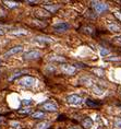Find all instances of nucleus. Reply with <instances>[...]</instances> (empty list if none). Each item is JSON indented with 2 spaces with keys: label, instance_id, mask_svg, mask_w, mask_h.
I'll list each match as a JSON object with an SVG mask.
<instances>
[{
  "label": "nucleus",
  "instance_id": "obj_1",
  "mask_svg": "<svg viewBox=\"0 0 121 129\" xmlns=\"http://www.w3.org/2000/svg\"><path fill=\"white\" fill-rule=\"evenodd\" d=\"M18 83L20 84V85L27 86V88H30V86L35 85V83H36V79L33 78V77L26 76V77H23V78L21 79V80H19Z\"/></svg>",
  "mask_w": 121,
  "mask_h": 129
},
{
  "label": "nucleus",
  "instance_id": "obj_2",
  "mask_svg": "<svg viewBox=\"0 0 121 129\" xmlns=\"http://www.w3.org/2000/svg\"><path fill=\"white\" fill-rule=\"evenodd\" d=\"M93 8L95 9L97 13H103L105 11L108 10V4L105 3V2H101V1H93L92 2Z\"/></svg>",
  "mask_w": 121,
  "mask_h": 129
},
{
  "label": "nucleus",
  "instance_id": "obj_3",
  "mask_svg": "<svg viewBox=\"0 0 121 129\" xmlns=\"http://www.w3.org/2000/svg\"><path fill=\"white\" fill-rule=\"evenodd\" d=\"M41 56V53L39 50H31V51H27V53L24 54V59L26 60H31V59H37Z\"/></svg>",
  "mask_w": 121,
  "mask_h": 129
},
{
  "label": "nucleus",
  "instance_id": "obj_4",
  "mask_svg": "<svg viewBox=\"0 0 121 129\" xmlns=\"http://www.w3.org/2000/svg\"><path fill=\"white\" fill-rule=\"evenodd\" d=\"M52 27L58 32H64V31H68V30L70 29V25L66 22H59V23L53 24Z\"/></svg>",
  "mask_w": 121,
  "mask_h": 129
},
{
  "label": "nucleus",
  "instance_id": "obj_5",
  "mask_svg": "<svg viewBox=\"0 0 121 129\" xmlns=\"http://www.w3.org/2000/svg\"><path fill=\"white\" fill-rule=\"evenodd\" d=\"M22 50H23V47H22V46H15V47L11 48L10 50H8L7 53H4L3 57H4V58H9V57H11V56L17 55V54L21 53Z\"/></svg>",
  "mask_w": 121,
  "mask_h": 129
},
{
  "label": "nucleus",
  "instance_id": "obj_6",
  "mask_svg": "<svg viewBox=\"0 0 121 129\" xmlns=\"http://www.w3.org/2000/svg\"><path fill=\"white\" fill-rule=\"evenodd\" d=\"M67 102L71 105H79L82 103V97H80L79 95H70V96L67 97Z\"/></svg>",
  "mask_w": 121,
  "mask_h": 129
},
{
  "label": "nucleus",
  "instance_id": "obj_7",
  "mask_svg": "<svg viewBox=\"0 0 121 129\" xmlns=\"http://www.w3.org/2000/svg\"><path fill=\"white\" fill-rule=\"evenodd\" d=\"M61 71L66 74H73L76 71V68L74 66H70V65H62L61 66Z\"/></svg>",
  "mask_w": 121,
  "mask_h": 129
},
{
  "label": "nucleus",
  "instance_id": "obj_8",
  "mask_svg": "<svg viewBox=\"0 0 121 129\" xmlns=\"http://www.w3.org/2000/svg\"><path fill=\"white\" fill-rule=\"evenodd\" d=\"M41 107H43V109H46V111H48V112H56L58 109L57 105H56L55 103H52V102L44 103V104L41 105Z\"/></svg>",
  "mask_w": 121,
  "mask_h": 129
},
{
  "label": "nucleus",
  "instance_id": "obj_9",
  "mask_svg": "<svg viewBox=\"0 0 121 129\" xmlns=\"http://www.w3.org/2000/svg\"><path fill=\"white\" fill-rule=\"evenodd\" d=\"M34 42H37V43H51L53 42V39L51 37H48V36H36L34 38Z\"/></svg>",
  "mask_w": 121,
  "mask_h": 129
},
{
  "label": "nucleus",
  "instance_id": "obj_10",
  "mask_svg": "<svg viewBox=\"0 0 121 129\" xmlns=\"http://www.w3.org/2000/svg\"><path fill=\"white\" fill-rule=\"evenodd\" d=\"M9 34L12 35V36H25V35L29 34V32L25 31V30H13V31H10Z\"/></svg>",
  "mask_w": 121,
  "mask_h": 129
},
{
  "label": "nucleus",
  "instance_id": "obj_11",
  "mask_svg": "<svg viewBox=\"0 0 121 129\" xmlns=\"http://www.w3.org/2000/svg\"><path fill=\"white\" fill-rule=\"evenodd\" d=\"M107 27L110 32H121V25L117 24V23H109Z\"/></svg>",
  "mask_w": 121,
  "mask_h": 129
},
{
  "label": "nucleus",
  "instance_id": "obj_12",
  "mask_svg": "<svg viewBox=\"0 0 121 129\" xmlns=\"http://www.w3.org/2000/svg\"><path fill=\"white\" fill-rule=\"evenodd\" d=\"M82 125H83V127L86 128V129L92 128V126H93V120H92V118H90V117L85 118L84 120L82 121Z\"/></svg>",
  "mask_w": 121,
  "mask_h": 129
},
{
  "label": "nucleus",
  "instance_id": "obj_13",
  "mask_svg": "<svg viewBox=\"0 0 121 129\" xmlns=\"http://www.w3.org/2000/svg\"><path fill=\"white\" fill-rule=\"evenodd\" d=\"M50 126V124L48 121H43V123H39L35 126V129H47Z\"/></svg>",
  "mask_w": 121,
  "mask_h": 129
},
{
  "label": "nucleus",
  "instance_id": "obj_14",
  "mask_svg": "<svg viewBox=\"0 0 121 129\" xmlns=\"http://www.w3.org/2000/svg\"><path fill=\"white\" fill-rule=\"evenodd\" d=\"M32 117L35 119H38V118H44L45 117V114L43 112H35V113L32 114Z\"/></svg>",
  "mask_w": 121,
  "mask_h": 129
},
{
  "label": "nucleus",
  "instance_id": "obj_15",
  "mask_svg": "<svg viewBox=\"0 0 121 129\" xmlns=\"http://www.w3.org/2000/svg\"><path fill=\"white\" fill-rule=\"evenodd\" d=\"M3 3L7 7H9V8H15V7L19 6L18 2H14V1H3Z\"/></svg>",
  "mask_w": 121,
  "mask_h": 129
},
{
  "label": "nucleus",
  "instance_id": "obj_16",
  "mask_svg": "<svg viewBox=\"0 0 121 129\" xmlns=\"http://www.w3.org/2000/svg\"><path fill=\"white\" fill-rule=\"evenodd\" d=\"M58 8H59L58 6H48V4H46V6H45V9H47L49 12H52V13L55 12V11L57 10Z\"/></svg>",
  "mask_w": 121,
  "mask_h": 129
},
{
  "label": "nucleus",
  "instance_id": "obj_17",
  "mask_svg": "<svg viewBox=\"0 0 121 129\" xmlns=\"http://www.w3.org/2000/svg\"><path fill=\"white\" fill-rule=\"evenodd\" d=\"M49 59L55 60V61H64V60H66L63 57H60V56H50Z\"/></svg>",
  "mask_w": 121,
  "mask_h": 129
},
{
  "label": "nucleus",
  "instance_id": "obj_18",
  "mask_svg": "<svg viewBox=\"0 0 121 129\" xmlns=\"http://www.w3.org/2000/svg\"><path fill=\"white\" fill-rule=\"evenodd\" d=\"M99 53H101V56H103V57H105V56H107L109 54V50L104 47H101L99 48Z\"/></svg>",
  "mask_w": 121,
  "mask_h": 129
},
{
  "label": "nucleus",
  "instance_id": "obj_19",
  "mask_svg": "<svg viewBox=\"0 0 121 129\" xmlns=\"http://www.w3.org/2000/svg\"><path fill=\"white\" fill-rule=\"evenodd\" d=\"M24 71H18V72H15V73H13V76H11L10 78H9V80L10 81H12V80H14L17 77H20L21 76V73H23Z\"/></svg>",
  "mask_w": 121,
  "mask_h": 129
},
{
  "label": "nucleus",
  "instance_id": "obj_20",
  "mask_svg": "<svg viewBox=\"0 0 121 129\" xmlns=\"http://www.w3.org/2000/svg\"><path fill=\"white\" fill-rule=\"evenodd\" d=\"M115 127L121 128V118L120 117H117V118L115 119Z\"/></svg>",
  "mask_w": 121,
  "mask_h": 129
},
{
  "label": "nucleus",
  "instance_id": "obj_21",
  "mask_svg": "<svg viewBox=\"0 0 121 129\" xmlns=\"http://www.w3.org/2000/svg\"><path fill=\"white\" fill-rule=\"evenodd\" d=\"M93 90H94V92L96 93V94H98V95L103 94V90H101V89H99L98 86H94V88H93Z\"/></svg>",
  "mask_w": 121,
  "mask_h": 129
},
{
  "label": "nucleus",
  "instance_id": "obj_22",
  "mask_svg": "<svg viewBox=\"0 0 121 129\" xmlns=\"http://www.w3.org/2000/svg\"><path fill=\"white\" fill-rule=\"evenodd\" d=\"M86 104L88 105V106H92V107H96V106H98V104H97V103L92 102V100H87V101H86Z\"/></svg>",
  "mask_w": 121,
  "mask_h": 129
},
{
  "label": "nucleus",
  "instance_id": "obj_23",
  "mask_svg": "<svg viewBox=\"0 0 121 129\" xmlns=\"http://www.w3.org/2000/svg\"><path fill=\"white\" fill-rule=\"evenodd\" d=\"M94 72L95 73H97L98 76H103L104 74V71L101 69H94Z\"/></svg>",
  "mask_w": 121,
  "mask_h": 129
},
{
  "label": "nucleus",
  "instance_id": "obj_24",
  "mask_svg": "<svg viewBox=\"0 0 121 129\" xmlns=\"http://www.w3.org/2000/svg\"><path fill=\"white\" fill-rule=\"evenodd\" d=\"M10 124H11V126H14L15 128H20V126H21L20 123H17V121H11Z\"/></svg>",
  "mask_w": 121,
  "mask_h": 129
},
{
  "label": "nucleus",
  "instance_id": "obj_25",
  "mask_svg": "<svg viewBox=\"0 0 121 129\" xmlns=\"http://www.w3.org/2000/svg\"><path fill=\"white\" fill-rule=\"evenodd\" d=\"M30 112H31V108H30V107H27V108H25L24 111H20V113L21 114H25V113H30Z\"/></svg>",
  "mask_w": 121,
  "mask_h": 129
},
{
  "label": "nucleus",
  "instance_id": "obj_26",
  "mask_svg": "<svg viewBox=\"0 0 121 129\" xmlns=\"http://www.w3.org/2000/svg\"><path fill=\"white\" fill-rule=\"evenodd\" d=\"M22 103H23L24 105H27V104H30V103H31V100H23Z\"/></svg>",
  "mask_w": 121,
  "mask_h": 129
},
{
  "label": "nucleus",
  "instance_id": "obj_27",
  "mask_svg": "<svg viewBox=\"0 0 121 129\" xmlns=\"http://www.w3.org/2000/svg\"><path fill=\"white\" fill-rule=\"evenodd\" d=\"M115 15L117 16V18H118V19H119V20L121 21V12H116V13H115Z\"/></svg>",
  "mask_w": 121,
  "mask_h": 129
},
{
  "label": "nucleus",
  "instance_id": "obj_28",
  "mask_svg": "<svg viewBox=\"0 0 121 129\" xmlns=\"http://www.w3.org/2000/svg\"><path fill=\"white\" fill-rule=\"evenodd\" d=\"M4 34V31L2 29H0V35H3Z\"/></svg>",
  "mask_w": 121,
  "mask_h": 129
},
{
  "label": "nucleus",
  "instance_id": "obj_29",
  "mask_svg": "<svg viewBox=\"0 0 121 129\" xmlns=\"http://www.w3.org/2000/svg\"><path fill=\"white\" fill-rule=\"evenodd\" d=\"M0 66H1V61H0Z\"/></svg>",
  "mask_w": 121,
  "mask_h": 129
}]
</instances>
